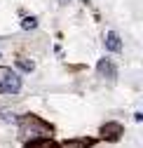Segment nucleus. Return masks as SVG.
<instances>
[{"label":"nucleus","mask_w":143,"mask_h":148,"mask_svg":"<svg viewBox=\"0 0 143 148\" xmlns=\"http://www.w3.org/2000/svg\"><path fill=\"white\" fill-rule=\"evenodd\" d=\"M21 92V78L14 71H5L0 80V94H19Z\"/></svg>","instance_id":"f257e3e1"},{"label":"nucleus","mask_w":143,"mask_h":148,"mask_svg":"<svg viewBox=\"0 0 143 148\" xmlns=\"http://www.w3.org/2000/svg\"><path fill=\"white\" fill-rule=\"evenodd\" d=\"M122 134H124V127L120 122H106L101 127V139H106V141H120Z\"/></svg>","instance_id":"f03ea898"},{"label":"nucleus","mask_w":143,"mask_h":148,"mask_svg":"<svg viewBox=\"0 0 143 148\" xmlns=\"http://www.w3.org/2000/svg\"><path fill=\"white\" fill-rule=\"evenodd\" d=\"M96 71H99V75H101V78L110 80V82L117 78V68H115V64H113L110 59H106V57H103V59H99V64H96Z\"/></svg>","instance_id":"7ed1b4c3"},{"label":"nucleus","mask_w":143,"mask_h":148,"mask_svg":"<svg viewBox=\"0 0 143 148\" xmlns=\"http://www.w3.org/2000/svg\"><path fill=\"white\" fill-rule=\"evenodd\" d=\"M103 42H106V49H108V52H122V40H120V35H117L115 31H108V33H106Z\"/></svg>","instance_id":"20e7f679"},{"label":"nucleus","mask_w":143,"mask_h":148,"mask_svg":"<svg viewBox=\"0 0 143 148\" xmlns=\"http://www.w3.org/2000/svg\"><path fill=\"white\" fill-rule=\"evenodd\" d=\"M24 148H59L54 141H49V139H42V136H38V139H31Z\"/></svg>","instance_id":"39448f33"},{"label":"nucleus","mask_w":143,"mask_h":148,"mask_svg":"<svg viewBox=\"0 0 143 148\" xmlns=\"http://www.w3.org/2000/svg\"><path fill=\"white\" fill-rule=\"evenodd\" d=\"M94 146V139H68L63 143V148H89Z\"/></svg>","instance_id":"423d86ee"},{"label":"nucleus","mask_w":143,"mask_h":148,"mask_svg":"<svg viewBox=\"0 0 143 148\" xmlns=\"http://www.w3.org/2000/svg\"><path fill=\"white\" fill-rule=\"evenodd\" d=\"M16 68H19V71H26V73H31V71L35 68V64H33L31 59H16Z\"/></svg>","instance_id":"0eeeda50"},{"label":"nucleus","mask_w":143,"mask_h":148,"mask_svg":"<svg viewBox=\"0 0 143 148\" xmlns=\"http://www.w3.org/2000/svg\"><path fill=\"white\" fill-rule=\"evenodd\" d=\"M35 26H38V19H35V16H26V19H21V28L24 31H33Z\"/></svg>","instance_id":"6e6552de"},{"label":"nucleus","mask_w":143,"mask_h":148,"mask_svg":"<svg viewBox=\"0 0 143 148\" xmlns=\"http://www.w3.org/2000/svg\"><path fill=\"white\" fill-rule=\"evenodd\" d=\"M57 3H59V5H68V3H70V0H57Z\"/></svg>","instance_id":"1a4fd4ad"}]
</instances>
